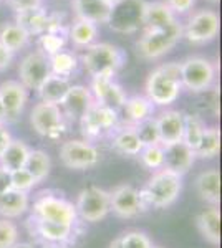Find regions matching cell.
Here are the masks:
<instances>
[{
    "label": "cell",
    "mask_w": 222,
    "mask_h": 248,
    "mask_svg": "<svg viewBox=\"0 0 222 248\" xmlns=\"http://www.w3.org/2000/svg\"><path fill=\"white\" fill-rule=\"evenodd\" d=\"M71 83L68 78H62L56 77V75H51L48 77L45 81L40 85L38 88V96L43 103H51V105H62L63 98L67 96L68 90H70Z\"/></svg>",
    "instance_id": "d4e9b609"
},
{
    "label": "cell",
    "mask_w": 222,
    "mask_h": 248,
    "mask_svg": "<svg viewBox=\"0 0 222 248\" xmlns=\"http://www.w3.org/2000/svg\"><path fill=\"white\" fill-rule=\"evenodd\" d=\"M146 0H118L111 5L108 25L118 33H135L144 27Z\"/></svg>",
    "instance_id": "5b68a950"
},
{
    "label": "cell",
    "mask_w": 222,
    "mask_h": 248,
    "mask_svg": "<svg viewBox=\"0 0 222 248\" xmlns=\"http://www.w3.org/2000/svg\"><path fill=\"white\" fill-rule=\"evenodd\" d=\"M118 238H120L121 248H151L153 247L148 235L139 230L126 232V233H123Z\"/></svg>",
    "instance_id": "f35d334b"
},
{
    "label": "cell",
    "mask_w": 222,
    "mask_h": 248,
    "mask_svg": "<svg viewBox=\"0 0 222 248\" xmlns=\"http://www.w3.org/2000/svg\"><path fill=\"white\" fill-rule=\"evenodd\" d=\"M48 62H50L51 75L68 78V79H70V77L76 71V68H78V58H76V55L67 50H62L58 53L48 57Z\"/></svg>",
    "instance_id": "d6a6232c"
},
{
    "label": "cell",
    "mask_w": 222,
    "mask_h": 248,
    "mask_svg": "<svg viewBox=\"0 0 222 248\" xmlns=\"http://www.w3.org/2000/svg\"><path fill=\"white\" fill-rule=\"evenodd\" d=\"M30 197L28 192H20L10 189L0 194V215L3 218H17L28 210Z\"/></svg>",
    "instance_id": "cb8c5ba5"
},
{
    "label": "cell",
    "mask_w": 222,
    "mask_h": 248,
    "mask_svg": "<svg viewBox=\"0 0 222 248\" xmlns=\"http://www.w3.org/2000/svg\"><path fill=\"white\" fill-rule=\"evenodd\" d=\"M157 131H159L161 146L183 141L184 133V114L176 109H168L156 118Z\"/></svg>",
    "instance_id": "ffe728a7"
},
{
    "label": "cell",
    "mask_w": 222,
    "mask_h": 248,
    "mask_svg": "<svg viewBox=\"0 0 222 248\" xmlns=\"http://www.w3.org/2000/svg\"><path fill=\"white\" fill-rule=\"evenodd\" d=\"M93 103H95V99H93L90 88L83 85H71L60 106L63 108L62 111L65 114V118L80 121L85 113L93 106Z\"/></svg>",
    "instance_id": "ac0fdd59"
},
{
    "label": "cell",
    "mask_w": 222,
    "mask_h": 248,
    "mask_svg": "<svg viewBox=\"0 0 222 248\" xmlns=\"http://www.w3.org/2000/svg\"><path fill=\"white\" fill-rule=\"evenodd\" d=\"M138 155H139L141 162H143V166L148 167V169H151V170L163 169L164 149H163V146H161V144H154V146H144Z\"/></svg>",
    "instance_id": "74e56055"
},
{
    "label": "cell",
    "mask_w": 222,
    "mask_h": 248,
    "mask_svg": "<svg viewBox=\"0 0 222 248\" xmlns=\"http://www.w3.org/2000/svg\"><path fill=\"white\" fill-rule=\"evenodd\" d=\"M30 218L65 223V225L75 227L78 215H76L75 205L71 202H68L67 199L58 197V195L42 194L34 202Z\"/></svg>",
    "instance_id": "8992f818"
},
{
    "label": "cell",
    "mask_w": 222,
    "mask_h": 248,
    "mask_svg": "<svg viewBox=\"0 0 222 248\" xmlns=\"http://www.w3.org/2000/svg\"><path fill=\"white\" fill-rule=\"evenodd\" d=\"M96 35H98V27L95 23L82 18H76L70 31H68V37H70L71 43L78 48H88L90 45H93Z\"/></svg>",
    "instance_id": "f546056e"
},
{
    "label": "cell",
    "mask_w": 222,
    "mask_h": 248,
    "mask_svg": "<svg viewBox=\"0 0 222 248\" xmlns=\"http://www.w3.org/2000/svg\"><path fill=\"white\" fill-rule=\"evenodd\" d=\"M10 175H12V189L20 192H30L38 184L25 169L14 170L10 172Z\"/></svg>",
    "instance_id": "60d3db41"
},
{
    "label": "cell",
    "mask_w": 222,
    "mask_h": 248,
    "mask_svg": "<svg viewBox=\"0 0 222 248\" xmlns=\"http://www.w3.org/2000/svg\"><path fill=\"white\" fill-rule=\"evenodd\" d=\"M176 20V15L166 2H146L144 9V27H164Z\"/></svg>",
    "instance_id": "4dcf8cb0"
},
{
    "label": "cell",
    "mask_w": 222,
    "mask_h": 248,
    "mask_svg": "<svg viewBox=\"0 0 222 248\" xmlns=\"http://www.w3.org/2000/svg\"><path fill=\"white\" fill-rule=\"evenodd\" d=\"M10 142H12L10 133L5 129V126H3V124H0V155L5 153V149L9 147Z\"/></svg>",
    "instance_id": "bcb514c9"
},
{
    "label": "cell",
    "mask_w": 222,
    "mask_h": 248,
    "mask_svg": "<svg viewBox=\"0 0 222 248\" xmlns=\"http://www.w3.org/2000/svg\"><path fill=\"white\" fill-rule=\"evenodd\" d=\"M181 190H183V177L171 170L161 169L148 179L139 192L146 207L166 209L177 201Z\"/></svg>",
    "instance_id": "7a4b0ae2"
},
{
    "label": "cell",
    "mask_w": 222,
    "mask_h": 248,
    "mask_svg": "<svg viewBox=\"0 0 222 248\" xmlns=\"http://www.w3.org/2000/svg\"><path fill=\"white\" fill-rule=\"evenodd\" d=\"M91 94L96 105L118 111L124 106L126 94L113 77H95L91 83Z\"/></svg>",
    "instance_id": "9a60e30c"
},
{
    "label": "cell",
    "mask_w": 222,
    "mask_h": 248,
    "mask_svg": "<svg viewBox=\"0 0 222 248\" xmlns=\"http://www.w3.org/2000/svg\"><path fill=\"white\" fill-rule=\"evenodd\" d=\"M30 35L27 33L18 23H5V25L0 29V43L10 50L12 53L22 50L23 46L28 43Z\"/></svg>",
    "instance_id": "1f68e13d"
},
{
    "label": "cell",
    "mask_w": 222,
    "mask_h": 248,
    "mask_svg": "<svg viewBox=\"0 0 222 248\" xmlns=\"http://www.w3.org/2000/svg\"><path fill=\"white\" fill-rule=\"evenodd\" d=\"M42 248H65L63 245H55V243H43Z\"/></svg>",
    "instance_id": "681fc988"
},
{
    "label": "cell",
    "mask_w": 222,
    "mask_h": 248,
    "mask_svg": "<svg viewBox=\"0 0 222 248\" xmlns=\"http://www.w3.org/2000/svg\"><path fill=\"white\" fill-rule=\"evenodd\" d=\"M35 133L47 139H60L67 133V118L62 108L51 103H37L30 113Z\"/></svg>",
    "instance_id": "52a82bcc"
},
{
    "label": "cell",
    "mask_w": 222,
    "mask_h": 248,
    "mask_svg": "<svg viewBox=\"0 0 222 248\" xmlns=\"http://www.w3.org/2000/svg\"><path fill=\"white\" fill-rule=\"evenodd\" d=\"M163 149H164L163 169L171 170L183 177L186 172L192 167V164H194L196 153L189 146H186L183 141L163 146Z\"/></svg>",
    "instance_id": "d6986e66"
},
{
    "label": "cell",
    "mask_w": 222,
    "mask_h": 248,
    "mask_svg": "<svg viewBox=\"0 0 222 248\" xmlns=\"http://www.w3.org/2000/svg\"><path fill=\"white\" fill-rule=\"evenodd\" d=\"M7 3H9V7L15 14H22V12H28L42 7V0H7Z\"/></svg>",
    "instance_id": "b9f144b4"
},
{
    "label": "cell",
    "mask_w": 222,
    "mask_h": 248,
    "mask_svg": "<svg viewBox=\"0 0 222 248\" xmlns=\"http://www.w3.org/2000/svg\"><path fill=\"white\" fill-rule=\"evenodd\" d=\"M82 63L93 78L115 77L120 68L126 63V53L111 43H93L83 53Z\"/></svg>",
    "instance_id": "3957f363"
},
{
    "label": "cell",
    "mask_w": 222,
    "mask_h": 248,
    "mask_svg": "<svg viewBox=\"0 0 222 248\" xmlns=\"http://www.w3.org/2000/svg\"><path fill=\"white\" fill-rule=\"evenodd\" d=\"M76 215L85 222H100L110 214V192L96 186L86 187L78 194L75 203Z\"/></svg>",
    "instance_id": "9c48e42d"
},
{
    "label": "cell",
    "mask_w": 222,
    "mask_h": 248,
    "mask_svg": "<svg viewBox=\"0 0 222 248\" xmlns=\"http://www.w3.org/2000/svg\"><path fill=\"white\" fill-rule=\"evenodd\" d=\"M181 85L192 93H203L216 79V66L203 57H189L179 63Z\"/></svg>",
    "instance_id": "ba28073f"
},
{
    "label": "cell",
    "mask_w": 222,
    "mask_h": 248,
    "mask_svg": "<svg viewBox=\"0 0 222 248\" xmlns=\"http://www.w3.org/2000/svg\"><path fill=\"white\" fill-rule=\"evenodd\" d=\"M10 248H35V247L28 242H17V243H14Z\"/></svg>",
    "instance_id": "7dc6e473"
},
{
    "label": "cell",
    "mask_w": 222,
    "mask_h": 248,
    "mask_svg": "<svg viewBox=\"0 0 222 248\" xmlns=\"http://www.w3.org/2000/svg\"><path fill=\"white\" fill-rule=\"evenodd\" d=\"M28 153H30V149H28V146L25 142L18 141V139H12V142L5 149V153L0 155V166L9 172L23 169L25 161L28 157Z\"/></svg>",
    "instance_id": "4316f807"
},
{
    "label": "cell",
    "mask_w": 222,
    "mask_h": 248,
    "mask_svg": "<svg viewBox=\"0 0 222 248\" xmlns=\"http://www.w3.org/2000/svg\"><path fill=\"white\" fill-rule=\"evenodd\" d=\"M183 37V25L177 20L164 27H144L143 37L138 42V53L144 60H157L179 42Z\"/></svg>",
    "instance_id": "277c9868"
},
{
    "label": "cell",
    "mask_w": 222,
    "mask_h": 248,
    "mask_svg": "<svg viewBox=\"0 0 222 248\" xmlns=\"http://www.w3.org/2000/svg\"><path fill=\"white\" fill-rule=\"evenodd\" d=\"M154 105H153L151 101L146 98V96H131V98H126V101H124V113H126L128 119L133 123V126L135 124H138L141 121H144V119L148 118H153V113H154Z\"/></svg>",
    "instance_id": "83f0119b"
},
{
    "label": "cell",
    "mask_w": 222,
    "mask_h": 248,
    "mask_svg": "<svg viewBox=\"0 0 222 248\" xmlns=\"http://www.w3.org/2000/svg\"><path fill=\"white\" fill-rule=\"evenodd\" d=\"M76 18L88 20L91 23H106L110 17L111 5L103 0H73Z\"/></svg>",
    "instance_id": "7402d4cb"
},
{
    "label": "cell",
    "mask_w": 222,
    "mask_h": 248,
    "mask_svg": "<svg viewBox=\"0 0 222 248\" xmlns=\"http://www.w3.org/2000/svg\"><path fill=\"white\" fill-rule=\"evenodd\" d=\"M28 229L32 235H37V238L43 243H55V245H65L73 237V225L56 222H45V220L28 218Z\"/></svg>",
    "instance_id": "e0dca14e"
},
{
    "label": "cell",
    "mask_w": 222,
    "mask_h": 248,
    "mask_svg": "<svg viewBox=\"0 0 222 248\" xmlns=\"http://www.w3.org/2000/svg\"><path fill=\"white\" fill-rule=\"evenodd\" d=\"M5 121H7V118H5V109H3L2 103H0V124H3Z\"/></svg>",
    "instance_id": "c3c4849f"
},
{
    "label": "cell",
    "mask_w": 222,
    "mask_h": 248,
    "mask_svg": "<svg viewBox=\"0 0 222 248\" xmlns=\"http://www.w3.org/2000/svg\"><path fill=\"white\" fill-rule=\"evenodd\" d=\"M196 225L199 233L204 240H207L211 245L217 247L221 243V214L217 207H211L201 212L196 218Z\"/></svg>",
    "instance_id": "603a6c76"
},
{
    "label": "cell",
    "mask_w": 222,
    "mask_h": 248,
    "mask_svg": "<svg viewBox=\"0 0 222 248\" xmlns=\"http://www.w3.org/2000/svg\"><path fill=\"white\" fill-rule=\"evenodd\" d=\"M110 248H121V245H120V238H115V240H113Z\"/></svg>",
    "instance_id": "f907efd6"
},
{
    "label": "cell",
    "mask_w": 222,
    "mask_h": 248,
    "mask_svg": "<svg viewBox=\"0 0 222 248\" xmlns=\"http://www.w3.org/2000/svg\"><path fill=\"white\" fill-rule=\"evenodd\" d=\"M12 189V175L7 169L0 166V194Z\"/></svg>",
    "instance_id": "ee69618b"
},
{
    "label": "cell",
    "mask_w": 222,
    "mask_h": 248,
    "mask_svg": "<svg viewBox=\"0 0 222 248\" xmlns=\"http://www.w3.org/2000/svg\"><path fill=\"white\" fill-rule=\"evenodd\" d=\"M100 157H102V154H100L98 147L88 141L70 139L60 146V161L68 169H91L100 162Z\"/></svg>",
    "instance_id": "30bf717a"
},
{
    "label": "cell",
    "mask_w": 222,
    "mask_h": 248,
    "mask_svg": "<svg viewBox=\"0 0 222 248\" xmlns=\"http://www.w3.org/2000/svg\"><path fill=\"white\" fill-rule=\"evenodd\" d=\"M221 151V131L217 127H205L199 146L196 147V157L212 159Z\"/></svg>",
    "instance_id": "836d02e7"
},
{
    "label": "cell",
    "mask_w": 222,
    "mask_h": 248,
    "mask_svg": "<svg viewBox=\"0 0 222 248\" xmlns=\"http://www.w3.org/2000/svg\"><path fill=\"white\" fill-rule=\"evenodd\" d=\"M211 2H219V0H211Z\"/></svg>",
    "instance_id": "f5cc1de1"
},
{
    "label": "cell",
    "mask_w": 222,
    "mask_h": 248,
    "mask_svg": "<svg viewBox=\"0 0 222 248\" xmlns=\"http://www.w3.org/2000/svg\"><path fill=\"white\" fill-rule=\"evenodd\" d=\"M12 58H14V53H12L10 50H7V48L0 43V71L5 70V68L10 65Z\"/></svg>",
    "instance_id": "f6af8a7d"
},
{
    "label": "cell",
    "mask_w": 222,
    "mask_h": 248,
    "mask_svg": "<svg viewBox=\"0 0 222 248\" xmlns=\"http://www.w3.org/2000/svg\"><path fill=\"white\" fill-rule=\"evenodd\" d=\"M166 5L171 9L172 14H188L196 5V0H166Z\"/></svg>",
    "instance_id": "7bdbcfd3"
},
{
    "label": "cell",
    "mask_w": 222,
    "mask_h": 248,
    "mask_svg": "<svg viewBox=\"0 0 222 248\" xmlns=\"http://www.w3.org/2000/svg\"><path fill=\"white\" fill-rule=\"evenodd\" d=\"M133 127H135L136 134H138L139 141L143 142V146H154V144H161L156 118H148V119H144V121L135 124Z\"/></svg>",
    "instance_id": "8d00e7d4"
},
{
    "label": "cell",
    "mask_w": 222,
    "mask_h": 248,
    "mask_svg": "<svg viewBox=\"0 0 222 248\" xmlns=\"http://www.w3.org/2000/svg\"><path fill=\"white\" fill-rule=\"evenodd\" d=\"M146 209L141 192L130 184L118 186L110 192V210L121 218H135Z\"/></svg>",
    "instance_id": "7c38bea8"
},
{
    "label": "cell",
    "mask_w": 222,
    "mask_h": 248,
    "mask_svg": "<svg viewBox=\"0 0 222 248\" xmlns=\"http://www.w3.org/2000/svg\"><path fill=\"white\" fill-rule=\"evenodd\" d=\"M143 147V142L139 141L133 126L118 129L113 136V149L123 155H138Z\"/></svg>",
    "instance_id": "484cf974"
},
{
    "label": "cell",
    "mask_w": 222,
    "mask_h": 248,
    "mask_svg": "<svg viewBox=\"0 0 222 248\" xmlns=\"http://www.w3.org/2000/svg\"><path fill=\"white\" fill-rule=\"evenodd\" d=\"M65 37V31H47V33H42L38 40L40 48H42L40 51L43 55H47V57H51V55L62 51L67 43Z\"/></svg>",
    "instance_id": "d590c367"
},
{
    "label": "cell",
    "mask_w": 222,
    "mask_h": 248,
    "mask_svg": "<svg viewBox=\"0 0 222 248\" xmlns=\"http://www.w3.org/2000/svg\"><path fill=\"white\" fill-rule=\"evenodd\" d=\"M116 124H118V111L96 103H93V106L80 119L82 133L88 142L103 138L106 133L116 129Z\"/></svg>",
    "instance_id": "8fae6325"
},
{
    "label": "cell",
    "mask_w": 222,
    "mask_h": 248,
    "mask_svg": "<svg viewBox=\"0 0 222 248\" xmlns=\"http://www.w3.org/2000/svg\"><path fill=\"white\" fill-rule=\"evenodd\" d=\"M23 169H25L37 182H42L43 179H47V175L50 174V169H51L50 155L42 149H34V151L30 149Z\"/></svg>",
    "instance_id": "f1b7e54d"
},
{
    "label": "cell",
    "mask_w": 222,
    "mask_h": 248,
    "mask_svg": "<svg viewBox=\"0 0 222 248\" xmlns=\"http://www.w3.org/2000/svg\"><path fill=\"white\" fill-rule=\"evenodd\" d=\"M18 242V229L9 218H0V248H10Z\"/></svg>",
    "instance_id": "ab89813d"
},
{
    "label": "cell",
    "mask_w": 222,
    "mask_h": 248,
    "mask_svg": "<svg viewBox=\"0 0 222 248\" xmlns=\"http://www.w3.org/2000/svg\"><path fill=\"white\" fill-rule=\"evenodd\" d=\"M151 248H161V247H151Z\"/></svg>",
    "instance_id": "db71d44e"
},
{
    "label": "cell",
    "mask_w": 222,
    "mask_h": 248,
    "mask_svg": "<svg viewBox=\"0 0 222 248\" xmlns=\"http://www.w3.org/2000/svg\"><path fill=\"white\" fill-rule=\"evenodd\" d=\"M181 85L179 63L169 62L154 68L146 81V98L154 106H169L179 98Z\"/></svg>",
    "instance_id": "6da1fadb"
},
{
    "label": "cell",
    "mask_w": 222,
    "mask_h": 248,
    "mask_svg": "<svg viewBox=\"0 0 222 248\" xmlns=\"http://www.w3.org/2000/svg\"><path fill=\"white\" fill-rule=\"evenodd\" d=\"M204 123L201 121L197 116H186L184 114V133H183V142L186 146H189L192 151H196V147L199 146L201 138L204 134Z\"/></svg>",
    "instance_id": "e575fe53"
},
{
    "label": "cell",
    "mask_w": 222,
    "mask_h": 248,
    "mask_svg": "<svg viewBox=\"0 0 222 248\" xmlns=\"http://www.w3.org/2000/svg\"><path fill=\"white\" fill-rule=\"evenodd\" d=\"M196 192L201 201L217 207L221 201V174L219 170L211 169L201 172L194 182Z\"/></svg>",
    "instance_id": "44dd1931"
},
{
    "label": "cell",
    "mask_w": 222,
    "mask_h": 248,
    "mask_svg": "<svg viewBox=\"0 0 222 248\" xmlns=\"http://www.w3.org/2000/svg\"><path fill=\"white\" fill-rule=\"evenodd\" d=\"M221 27L219 15L214 10H199L183 29V37L191 43H207L217 37Z\"/></svg>",
    "instance_id": "4fadbf2b"
},
{
    "label": "cell",
    "mask_w": 222,
    "mask_h": 248,
    "mask_svg": "<svg viewBox=\"0 0 222 248\" xmlns=\"http://www.w3.org/2000/svg\"><path fill=\"white\" fill-rule=\"evenodd\" d=\"M28 101V90L20 81H3L0 85V103H2L3 109H5L7 121L15 123L23 113Z\"/></svg>",
    "instance_id": "2e32d148"
},
{
    "label": "cell",
    "mask_w": 222,
    "mask_h": 248,
    "mask_svg": "<svg viewBox=\"0 0 222 248\" xmlns=\"http://www.w3.org/2000/svg\"><path fill=\"white\" fill-rule=\"evenodd\" d=\"M20 83L27 90H38L45 79L50 77V62L42 51H32L20 62L18 66Z\"/></svg>",
    "instance_id": "5bb4252c"
},
{
    "label": "cell",
    "mask_w": 222,
    "mask_h": 248,
    "mask_svg": "<svg viewBox=\"0 0 222 248\" xmlns=\"http://www.w3.org/2000/svg\"><path fill=\"white\" fill-rule=\"evenodd\" d=\"M103 2H106V3H110V5H113V3H116L118 0H103Z\"/></svg>",
    "instance_id": "816d5d0a"
}]
</instances>
